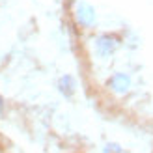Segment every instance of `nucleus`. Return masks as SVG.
<instances>
[{
	"label": "nucleus",
	"instance_id": "obj_1",
	"mask_svg": "<svg viewBox=\"0 0 153 153\" xmlns=\"http://www.w3.org/2000/svg\"><path fill=\"white\" fill-rule=\"evenodd\" d=\"M79 21L82 25H90L94 21V11L90 7H79Z\"/></svg>",
	"mask_w": 153,
	"mask_h": 153
},
{
	"label": "nucleus",
	"instance_id": "obj_2",
	"mask_svg": "<svg viewBox=\"0 0 153 153\" xmlns=\"http://www.w3.org/2000/svg\"><path fill=\"white\" fill-rule=\"evenodd\" d=\"M112 47H114L112 39H108V37H101V39H99V51L101 52H108Z\"/></svg>",
	"mask_w": 153,
	"mask_h": 153
},
{
	"label": "nucleus",
	"instance_id": "obj_3",
	"mask_svg": "<svg viewBox=\"0 0 153 153\" xmlns=\"http://www.w3.org/2000/svg\"><path fill=\"white\" fill-rule=\"evenodd\" d=\"M0 110H2V99H0Z\"/></svg>",
	"mask_w": 153,
	"mask_h": 153
}]
</instances>
